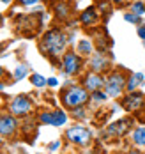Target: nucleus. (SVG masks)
Listing matches in <instances>:
<instances>
[{"label": "nucleus", "mask_w": 145, "mask_h": 154, "mask_svg": "<svg viewBox=\"0 0 145 154\" xmlns=\"http://www.w3.org/2000/svg\"><path fill=\"white\" fill-rule=\"evenodd\" d=\"M67 137H69L71 142H74V143L85 145V143H89V140H90V131L85 129V128H81V126H76V128H71V129L67 131Z\"/></svg>", "instance_id": "obj_3"}, {"label": "nucleus", "mask_w": 145, "mask_h": 154, "mask_svg": "<svg viewBox=\"0 0 145 154\" xmlns=\"http://www.w3.org/2000/svg\"><path fill=\"white\" fill-rule=\"evenodd\" d=\"M41 121L46 124H51V126H62L67 121V117H65L64 112H51V113H43Z\"/></svg>", "instance_id": "obj_6"}, {"label": "nucleus", "mask_w": 145, "mask_h": 154, "mask_svg": "<svg viewBox=\"0 0 145 154\" xmlns=\"http://www.w3.org/2000/svg\"><path fill=\"white\" fill-rule=\"evenodd\" d=\"M16 129V121L9 115H2L0 117V135H11Z\"/></svg>", "instance_id": "obj_8"}, {"label": "nucleus", "mask_w": 145, "mask_h": 154, "mask_svg": "<svg viewBox=\"0 0 145 154\" xmlns=\"http://www.w3.org/2000/svg\"><path fill=\"white\" fill-rule=\"evenodd\" d=\"M106 66H108V62H106V59H104L103 55H96V57L92 59V69H96V71L104 69Z\"/></svg>", "instance_id": "obj_13"}, {"label": "nucleus", "mask_w": 145, "mask_h": 154, "mask_svg": "<svg viewBox=\"0 0 145 154\" xmlns=\"http://www.w3.org/2000/svg\"><path fill=\"white\" fill-rule=\"evenodd\" d=\"M57 13H59V16H65V14H67V5L60 4V5L57 7Z\"/></svg>", "instance_id": "obj_21"}, {"label": "nucleus", "mask_w": 145, "mask_h": 154, "mask_svg": "<svg viewBox=\"0 0 145 154\" xmlns=\"http://www.w3.org/2000/svg\"><path fill=\"white\" fill-rule=\"evenodd\" d=\"M126 20L128 21H133V23H138L140 21V16L138 14H126Z\"/></svg>", "instance_id": "obj_22"}, {"label": "nucleus", "mask_w": 145, "mask_h": 154, "mask_svg": "<svg viewBox=\"0 0 145 154\" xmlns=\"http://www.w3.org/2000/svg\"><path fill=\"white\" fill-rule=\"evenodd\" d=\"M43 46L44 50L51 53L53 57H59L65 48V35L60 30H51L44 35V41H43Z\"/></svg>", "instance_id": "obj_1"}, {"label": "nucleus", "mask_w": 145, "mask_h": 154, "mask_svg": "<svg viewBox=\"0 0 145 154\" xmlns=\"http://www.w3.org/2000/svg\"><path fill=\"white\" fill-rule=\"evenodd\" d=\"M80 67V59L74 53H67L64 57V71L67 75H74Z\"/></svg>", "instance_id": "obj_7"}, {"label": "nucleus", "mask_w": 145, "mask_h": 154, "mask_svg": "<svg viewBox=\"0 0 145 154\" xmlns=\"http://www.w3.org/2000/svg\"><path fill=\"white\" fill-rule=\"evenodd\" d=\"M0 21H2V16H0Z\"/></svg>", "instance_id": "obj_31"}, {"label": "nucleus", "mask_w": 145, "mask_h": 154, "mask_svg": "<svg viewBox=\"0 0 145 154\" xmlns=\"http://www.w3.org/2000/svg\"><path fill=\"white\" fill-rule=\"evenodd\" d=\"M25 76H27V67L25 66H20L16 69V73H14V78L16 80H21V78H25Z\"/></svg>", "instance_id": "obj_18"}, {"label": "nucleus", "mask_w": 145, "mask_h": 154, "mask_svg": "<svg viewBox=\"0 0 145 154\" xmlns=\"http://www.w3.org/2000/svg\"><path fill=\"white\" fill-rule=\"evenodd\" d=\"M133 142H134L136 145L143 147L145 145V128H138V129L133 131Z\"/></svg>", "instance_id": "obj_12"}, {"label": "nucleus", "mask_w": 145, "mask_h": 154, "mask_svg": "<svg viewBox=\"0 0 145 154\" xmlns=\"http://www.w3.org/2000/svg\"><path fill=\"white\" fill-rule=\"evenodd\" d=\"M0 48H2V45H0Z\"/></svg>", "instance_id": "obj_32"}, {"label": "nucleus", "mask_w": 145, "mask_h": 154, "mask_svg": "<svg viewBox=\"0 0 145 154\" xmlns=\"http://www.w3.org/2000/svg\"><path fill=\"white\" fill-rule=\"evenodd\" d=\"M103 85H104V82H103V78L99 76V75H89V76L85 78V87L89 91H92V92L99 91Z\"/></svg>", "instance_id": "obj_9"}, {"label": "nucleus", "mask_w": 145, "mask_h": 154, "mask_svg": "<svg viewBox=\"0 0 145 154\" xmlns=\"http://www.w3.org/2000/svg\"><path fill=\"white\" fill-rule=\"evenodd\" d=\"M30 101L25 97V96H18L14 97V101L11 103V112L14 113V115H27L29 112H30Z\"/></svg>", "instance_id": "obj_5"}, {"label": "nucleus", "mask_w": 145, "mask_h": 154, "mask_svg": "<svg viewBox=\"0 0 145 154\" xmlns=\"http://www.w3.org/2000/svg\"><path fill=\"white\" fill-rule=\"evenodd\" d=\"M92 97L96 99V101H104L106 99V94L99 92V91H96V92H92Z\"/></svg>", "instance_id": "obj_20"}, {"label": "nucleus", "mask_w": 145, "mask_h": 154, "mask_svg": "<svg viewBox=\"0 0 145 154\" xmlns=\"http://www.w3.org/2000/svg\"><path fill=\"white\" fill-rule=\"evenodd\" d=\"M143 46H145V43H143Z\"/></svg>", "instance_id": "obj_33"}, {"label": "nucleus", "mask_w": 145, "mask_h": 154, "mask_svg": "<svg viewBox=\"0 0 145 154\" xmlns=\"http://www.w3.org/2000/svg\"><path fill=\"white\" fill-rule=\"evenodd\" d=\"M129 154H140V152H129Z\"/></svg>", "instance_id": "obj_28"}, {"label": "nucleus", "mask_w": 145, "mask_h": 154, "mask_svg": "<svg viewBox=\"0 0 145 154\" xmlns=\"http://www.w3.org/2000/svg\"><path fill=\"white\" fill-rule=\"evenodd\" d=\"M0 89H4V85H0Z\"/></svg>", "instance_id": "obj_29"}, {"label": "nucleus", "mask_w": 145, "mask_h": 154, "mask_svg": "<svg viewBox=\"0 0 145 154\" xmlns=\"http://www.w3.org/2000/svg\"><path fill=\"white\" fill-rule=\"evenodd\" d=\"M113 2H120V0H113Z\"/></svg>", "instance_id": "obj_30"}, {"label": "nucleus", "mask_w": 145, "mask_h": 154, "mask_svg": "<svg viewBox=\"0 0 145 154\" xmlns=\"http://www.w3.org/2000/svg\"><path fill=\"white\" fill-rule=\"evenodd\" d=\"M48 83L51 85V87H57V78H50V80H48Z\"/></svg>", "instance_id": "obj_25"}, {"label": "nucleus", "mask_w": 145, "mask_h": 154, "mask_svg": "<svg viewBox=\"0 0 145 154\" xmlns=\"http://www.w3.org/2000/svg\"><path fill=\"white\" fill-rule=\"evenodd\" d=\"M142 103H143V97H142L140 94H134V96L131 94L129 97L124 99V106L128 108V110H131V112H133V110H138V108L142 106Z\"/></svg>", "instance_id": "obj_10"}, {"label": "nucleus", "mask_w": 145, "mask_h": 154, "mask_svg": "<svg viewBox=\"0 0 145 154\" xmlns=\"http://www.w3.org/2000/svg\"><path fill=\"white\" fill-rule=\"evenodd\" d=\"M21 4H25V5H32V4H35V2H39V0H20Z\"/></svg>", "instance_id": "obj_24"}, {"label": "nucleus", "mask_w": 145, "mask_h": 154, "mask_svg": "<svg viewBox=\"0 0 145 154\" xmlns=\"http://www.w3.org/2000/svg\"><path fill=\"white\" fill-rule=\"evenodd\" d=\"M133 13H136V14H143L145 13V5L142 2H136V4H133Z\"/></svg>", "instance_id": "obj_17"}, {"label": "nucleus", "mask_w": 145, "mask_h": 154, "mask_svg": "<svg viewBox=\"0 0 145 154\" xmlns=\"http://www.w3.org/2000/svg\"><path fill=\"white\" fill-rule=\"evenodd\" d=\"M78 50H80L81 53H89V51L92 50V46H90V43H89V41H81L80 46H78Z\"/></svg>", "instance_id": "obj_19"}, {"label": "nucleus", "mask_w": 145, "mask_h": 154, "mask_svg": "<svg viewBox=\"0 0 145 154\" xmlns=\"http://www.w3.org/2000/svg\"><path fill=\"white\" fill-rule=\"evenodd\" d=\"M2 2H5V4H9V2H11V0H2Z\"/></svg>", "instance_id": "obj_26"}, {"label": "nucleus", "mask_w": 145, "mask_h": 154, "mask_svg": "<svg viewBox=\"0 0 145 154\" xmlns=\"http://www.w3.org/2000/svg\"><path fill=\"white\" fill-rule=\"evenodd\" d=\"M30 82H32V85H35V87H43V85L48 83V80L43 78L41 75H32V76H30Z\"/></svg>", "instance_id": "obj_16"}, {"label": "nucleus", "mask_w": 145, "mask_h": 154, "mask_svg": "<svg viewBox=\"0 0 145 154\" xmlns=\"http://www.w3.org/2000/svg\"><path fill=\"white\" fill-rule=\"evenodd\" d=\"M138 35L145 41V27H140V29H138Z\"/></svg>", "instance_id": "obj_23"}, {"label": "nucleus", "mask_w": 145, "mask_h": 154, "mask_svg": "<svg viewBox=\"0 0 145 154\" xmlns=\"http://www.w3.org/2000/svg\"><path fill=\"white\" fill-rule=\"evenodd\" d=\"M129 121H120V122H115L113 126H110V129H108V133L110 135H124L126 131H128V126Z\"/></svg>", "instance_id": "obj_11"}, {"label": "nucleus", "mask_w": 145, "mask_h": 154, "mask_svg": "<svg viewBox=\"0 0 145 154\" xmlns=\"http://www.w3.org/2000/svg\"><path fill=\"white\" fill-rule=\"evenodd\" d=\"M2 73H4V71H2V67H0V76H2Z\"/></svg>", "instance_id": "obj_27"}, {"label": "nucleus", "mask_w": 145, "mask_h": 154, "mask_svg": "<svg viewBox=\"0 0 145 154\" xmlns=\"http://www.w3.org/2000/svg\"><path fill=\"white\" fill-rule=\"evenodd\" d=\"M64 103L67 106H81L87 99H89V94L85 89H81V87H71L67 92L64 94Z\"/></svg>", "instance_id": "obj_2"}, {"label": "nucleus", "mask_w": 145, "mask_h": 154, "mask_svg": "<svg viewBox=\"0 0 145 154\" xmlns=\"http://www.w3.org/2000/svg\"><path fill=\"white\" fill-rule=\"evenodd\" d=\"M124 83H126L124 76H122L120 73H115V75H112V76L108 78V82H106V92L110 94V96H119L120 91L124 89Z\"/></svg>", "instance_id": "obj_4"}, {"label": "nucleus", "mask_w": 145, "mask_h": 154, "mask_svg": "<svg viewBox=\"0 0 145 154\" xmlns=\"http://www.w3.org/2000/svg\"><path fill=\"white\" fill-rule=\"evenodd\" d=\"M96 16H97V14H96V11L90 7V9H87V11L81 14V21H83V23H92V21L96 20Z\"/></svg>", "instance_id": "obj_15"}, {"label": "nucleus", "mask_w": 145, "mask_h": 154, "mask_svg": "<svg viewBox=\"0 0 145 154\" xmlns=\"http://www.w3.org/2000/svg\"><path fill=\"white\" fill-rule=\"evenodd\" d=\"M140 82H143V75H142V73L133 75V76L129 78V82H128V89H129V91H133L134 87H138V85H140Z\"/></svg>", "instance_id": "obj_14"}]
</instances>
